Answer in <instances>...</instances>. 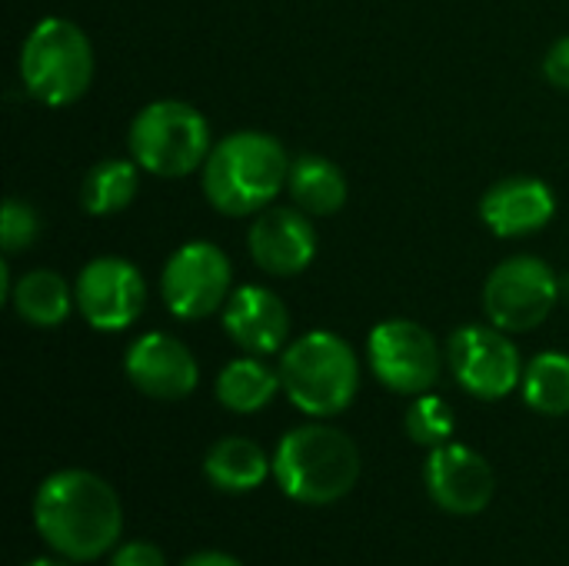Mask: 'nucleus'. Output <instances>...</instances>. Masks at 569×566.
<instances>
[{"label":"nucleus","instance_id":"nucleus-20","mask_svg":"<svg viewBox=\"0 0 569 566\" xmlns=\"http://www.w3.org/2000/svg\"><path fill=\"white\" fill-rule=\"evenodd\" d=\"M280 390V370L267 367L257 354L230 360L217 377V400L233 414H257Z\"/></svg>","mask_w":569,"mask_h":566},{"label":"nucleus","instance_id":"nucleus-24","mask_svg":"<svg viewBox=\"0 0 569 566\" xmlns=\"http://www.w3.org/2000/svg\"><path fill=\"white\" fill-rule=\"evenodd\" d=\"M40 237V217L30 203L7 197L0 210V247L3 254H20Z\"/></svg>","mask_w":569,"mask_h":566},{"label":"nucleus","instance_id":"nucleus-12","mask_svg":"<svg viewBox=\"0 0 569 566\" xmlns=\"http://www.w3.org/2000/svg\"><path fill=\"white\" fill-rule=\"evenodd\" d=\"M423 480H427V490L437 500V507H443L447 514H457V517H473V514L487 510L493 500V490H497V477H493L490 464L477 450L453 444V440L430 450Z\"/></svg>","mask_w":569,"mask_h":566},{"label":"nucleus","instance_id":"nucleus-13","mask_svg":"<svg viewBox=\"0 0 569 566\" xmlns=\"http://www.w3.org/2000/svg\"><path fill=\"white\" fill-rule=\"evenodd\" d=\"M127 380L153 400H183L200 384V364L190 347L170 334H143L127 347Z\"/></svg>","mask_w":569,"mask_h":566},{"label":"nucleus","instance_id":"nucleus-22","mask_svg":"<svg viewBox=\"0 0 569 566\" xmlns=\"http://www.w3.org/2000/svg\"><path fill=\"white\" fill-rule=\"evenodd\" d=\"M523 400L547 417L569 414V354L547 350L523 367Z\"/></svg>","mask_w":569,"mask_h":566},{"label":"nucleus","instance_id":"nucleus-27","mask_svg":"<svg viewBox=\"0 0 569 566\" xmlns=\"http://www.w3.org/2000/svg\"><path fill=\"white\" fill-rule=\"evenodd\" d=\"M180 566H243L237 557L230 554H220V550H203V554H193L187 557Z\"/></svg>","mask_w":569,"mask_h":566},{"label":"nucleus","instance_id":"nucleus-25","mask_svg":"<svg viewBox=\"0 0 569 566\" xmlns=\"http://www.w3.org/2000/svg\"><path fill=\"white\" fill-rule=\"evenodd\" d=\"M110 566H167L163 554L147 544V540H133V544H123L113 557H110Z\"/></svg>","mask_w":569,"mask_h":566},{"label":"nucleus","instance_id":"nucleus-21","mask_svg":"<svg viewBox=\"0 0 569 566\" xmlns=\"http://www.w3.org/2000/svg\"><path fill=\"white\" fill-rule=\"evenodd\" d=\"M137 167H140L137 160H120V157L93 163L80 183V207L90 217H110L127 210L140 187Z\"/></svg>","mask_w":569,"mask_h":566},{"label":"nucleus","instance_id":"nucleus-9","mask_svg":"<svg viewBox=\"0 0 569 566\" xmlns=\"http://www.w3.org/2000/svg\"><path fill=\"white\" fill-rule=\"evenodd\" d=\"M367 357H370L373 377L387 390L407 394V397L430 394L443 370V357H440L433 334L407 317L377 324L367 340Z\"/></svg>","mask_w":569,"mask_h":566},{"label":"nucleus","instance_id":"nucleus-4","mask_svg":"<svg viewBox=\"0 0 569 566\" xmlns=\"http://www.w3.org/2000/svg\"><path fill=\"white\" fill-rule=\"evenodd\" d=\"M277 370L290 404L310 417L343 414L360 390L357 354L330 330H310L287 344Z\"/></svg>","mask_w":569,"mask_h":566},{"label":"nucleus","instance_id":"nucleus-3","mask_svg":"<svg viewBox=\"0 0 569 566\" xmlns=\"http://www.w3.org/2000/svg\"><path fill=\"white\" fill-rule=\"evenodd\" d=\"M273 477L290 500L327 507L353 490L360 477V450L343 430L307 424L283 434L277 444Z\"/></svg>","mask_w":569,"mask_h":566},{"label":"nucleus","instance_id":"nucleus-11","mask_svg":"<svg viewBox=\"0 0 569 566\" xmlns=\"http://www.w3.org/2000/svg\"><path fill=\"white\" fill-rule=\"evenodd\" d=\"M80 317L103 334L127 330L147 304V284L137 264L123 257H97L90 260L73 284Z\"/></svg>","mask_w":569,"mask_h":566},{"label":"nucleus","instance_id":"nucleus-14","mask_svg":"<svg viewBox=\"0 0 569 566\" xmlns=\"http://www.w3.org/2000/svg\"><path fill=\"white\" fill-rule=\"evenodd\" d=\"M247 247L260 270L273 277H297L317 257V227L300 207H270L257 214Z\"/></svg>","mask_w":569,"mask_h":566},{"label":"nucleus","instance_id":"nucleus-7","mask_svg":"<svg viewBox=\"0 0 569 566\" xmlns=\"http://www.w3.org/2000/svg\"><path fill=\"white\" fill-rule=\"evenodd\" d=\"M560 300V280L553 267L533 254H517L497 264L483 284V314L507 334L537 330Z\"/></svg>","mask_w":569,"mask_h":566},{"label":"nucleus","instance_id":"nucleus-1","mask_svg":"<svg viewBox=\"0 0 569 566\" xmlns=\"http://www.w3.org/2000/svg\"><path fill=\"white\" fill-rule=\"evenodd\" d=\"M33 524L50 550L90 564L120 540L123 510L103 477L90 470H57L33 497Z\"/></svg>","mask_w":569,"mask_h":566},{"label":"nucleus","instance_id":"nucleus-26","mask_svg":"<svg viewBox=\"0 0 569 566\" xmlns=\"http://www.w3.org/2000/svg\"><path fill=\"white\" fill-rule=\"evenodd\" d=\"M543 73H547V80H550L553 87L569 90V37H560V40L547 50V57H543Z\"/></svg>","mask_w":569,"mask_h":566},{"label":"nucleus","instance_id":"nucleus-15","mask_svg":"<svg viewBox=\"0 0 569 566\" xmlns=\"http://www.w3.org/2000/svg\"><path fill=\"white\" fill-rule=\"evenodd\" d=\"M223 330L247 354L270 357L290 340V310L273 290L243 284L223 304Z\"/></svg>","mask_w":569,"mask_h":566},{"label":"nucleus","instance_id":"nucleus-19","mask_svg":"<svg viewBox=\"0 0 569 566\" xmlns=\"http://www.w3.org/2000/svg\"><path fill=\"white\" fill-rule=\"evenodd\" d=\"M10 304H13L20 320H27L30 327L47 330V327H60L70 317L77 297H73V290L67 287V280L60 274L40 267V270H27L13 284Z\"/></svg>","mask_w":569,"mask_h":566},{"label":"nucleus","instance_id":"nucleus-2","mask_svg":"<svg viewBox=\"0 0 569 566\" xmlns=\"http://www.w3.org/2000/svg\"><path fill=\"white\" fill-rule=\"evenodd\" d=\"M290 157L283 143L263 130H237L213 143L203 163V193L227 217H250L287 190Z\"/></svg>","mask_w":569,"mask_h":566},{"label":"nucleus","instance_id":"nucleus-28","mask_svg":"<svg viewBox=\"0 0 569 566\" xmlns=\"http://www.w3.org/2000/svg\"><path fill=\"white\" fill-rule=\"evenodd\" d=\"M27 566H67L63 560H53V557H40V560H30Z\"/></svg>","mask_w":569,"mask_h":566},{"label":"nucleus","instance_id":"nucleus-10","mask_svg":"<svg viewBox=\"0 0 569 566\" xmlns=\"http://www.w3.org/2000/svg\"><path fill=\"white\" fill-rule=\"evenodd\" d=\"M447 360L457 384L480 400H503L523 384V360L517 344L500 327L467 324L453 330Z\"/></svg>","mask_w":569,"mask_h":566},{"label":"nucleus","instance_id":"nucleus-16","mask_svg":"<svg viewBox=\"0 0 569 566\" xmlns=\"http://www.w3.org/2000/svg\"><path fill=\"white\" fill-rule=\"evenodd\" d=\"M557 214V197L540 177H507L480 200V220L493 237L517 240L543 230Z\"/></svg>","mask_w":569,"mask_h":566},{"label":"nucleus","instance_id":"nucleus-17","mask_svg":"<svg viewBox=\"0 0 569 566\" xmlns=\"http://www.w3.org/2000/svg\"><path fill=\"white\" fill-rule=\"evenodd\" d=\"M287 193L293 197V207H300L310 217H333L347 203V177L343 170L320 153H300L290 163Z\"/></svg>","mask_w":569,"mask_h":566},{"label":"nucleus","instance_id":"nucleus-5","mask_svg":"<svg viewBox=\"0 0 569 566\" xmlns=\"http://www.w3.org/2000/svg\"><path fill=\"white\" fill-rule=\"evenodd\" d=\"M93 80V47L67 17H43L20 47V83L43 107L77 103Z\"/></svg>","mask_w":569,"mask_h":566},{"label":"nucleus","instance_id":"nucleus-8","mask_svg":"<svg viewBox=\"0 0 569 566\" xmlns=\"http://www.w3.org/2000/svg\"><path fill=\"white\" fill-rule=\"evenodd\" d=\"M160 294L173 317L203 320L217 314L233 294L230 257L210 240H190L170 254L160 274Z\"/></svg>","mask_w":569,"mask_h":566},{"label":"nucleus","instance_id":"nucleus-6","mask_svg":"<svg viewBox=\"0 0 569 566\" xmlns=\"http://www.w3.org/2000/svg\"><path fill=\"white\" fill-rule=\"evenodd\" d=\"M130 153L140 170L177 180L203 170L213 140L207 117L183 100H153L130 123Z\"/></svg>","mask_w":569,"mask_h":566},{"label":"nucleus","instance_id":"nucleus-18","mask_svg":"<svg viewBox=\"0 0 569 566\" xmlns=\"http://www.w3.org/2000/svg\"><path fill=\"white\" fill-rule=\"evenodd\" d=\"M203 474L223 494H247L257 490L267 480V474H273V460H267L260 444L247 437H223L207 450Z\"/></svg>","mask_w":569,"mask_h":566},{"label":"nucleus","instance_id":"nucleus-23","mask_svg":"<svg viewBox=\"0 0 569 566\" xmlns=\"http://www.w3.org/2000/svg\"><path fill=\"white\" fill-rule=\"evenodd\" d=\"M403 424H407V437L413 444H420V447H430V450L447 444L453 437V427H457L450 404L443 397H437V394H420L410 404Z\"/></svg>","mask_w":569,"mask_h":566}]
</instances>
